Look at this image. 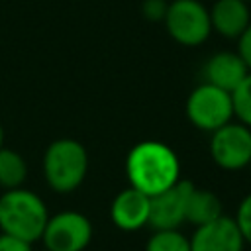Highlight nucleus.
Listing matches in <instances>:
<instances>
[{
    "label": "nucleus",
    "mask_w": 251,
    "mask_h": 251,
    "mask_svg": "<svg viewBox=\"0 0 251 251\" xmlns=\"http://www.w3.org/2000/svg\"><path fill=\"white\" fill-rule=\"evenodd\" d=\"M224 216L220 198L206 188H192L186 202V222L192 226H204L216 218Z\"/></svg>",
    "instance_id": "13"
},
{
    "label": "nucleus",
    "mask_w": 251,
    "mask_h": 251,
    "mask_svg": "<svg viewBox=\"0 0 251 251\" xmlns=\"http://www.w3.org/2000/svg\"><path fill=\"white\" fill-rule=\"evenodd\" d=\"M0 251H33V249L29 241L0 231Z\"/></svg>",
    "instance_id": "19"
},
{
    "label": "nucleus",
    "mask_w": 251,
    "mask_h": 251,
    "mask_svg": "<svg viewBox=\"0 0 251 251\" xmlns=\"http://www.w3.org/2000/svg\"><path fill=\"white\" fill-rule=\"evenodd\" d=\"M163 24L171 39L182 47H198L212 33L210 10L200 0H171Z\"/></svg>",
    "instance_id": "5"
},
{
    "label": "nucleus",
    "mask_w": 251,
    "mask_h": 251,
    "mask_svg": "<svg viewBox=\"0 0 251 251\" xmlns=\"http://www.w3.org/2000/svg\"><path fill=\"white\" fill-rule=\"evenodd\" d=\"M184 112L196 129L212 133L229 124L233 118L231 92H226L208 82H200L190 90Z\"/></svg>",
    "instance_id": "4"
},
{
    "label": "nucleus",
    "mask_w": 251,
    "mask_h": 251,
    "mask_svg": "<svg viewBox=\"0 0 251 251\" xmlns=\"http://www.w3.org/2000/svg\"><path fill=\"white\" fill-rule=\"evenodd\" d=\"M237 53L241 55V59L245 61L247 69L251 71V24L247 25V29L237 39Z\"/></svg>",
    "instance_id": "20"
},
{
    "label": "nucleus",
    "mask_w": 251,
    "mask_h": 251,
    "mask_svg": "<svg viewBox=\"0 0 251 251\" xmlns=\"http://www.w3.org/2000/svg\"><path fill=\"white\" fill-rule=\"evenodd\" d=\"M126 176L129 186L147 196H155L180 178V161L167 143L145 139L129 149L126 157Z\"/></svg>",
    "instance_id": "1"
},
{
    "label": "nucleus",
    "mask_w": 251,
    "mask_h": 251,
    "mask_svg": "<svg viewBox=\"0 0 251 251\" xmlns=\"http://www.w3.org/2000/svg\"><path fill=\"white\" fill-rule=\"evenodd\" d=\"M233 116L247 127H251V71L241 80V84L231 92Z\"/></svg>",
    "instance_id": "16"
},
{
    "label": "nucleus",
    "mask_w": 251,
    "mask_h": 251,
    "mask_svg": "<svg viewBox=\"0 0 251 251\" xmlns=\"http://www.w3.org/2000/svg\"><path fill=\"white\" fill-rule=\"evenodd\" d=\"M2 141H4V129H2V124H0V147H2Z\"/></svg>",
    "instance_id": "21"
},
{
    "label": "nucleus",
    "mask_w": 251,
    "mask_h": 251,
    "mask_svg": "<svg viewBox=\"0 0 251 251\" xmlns=\"http://www.w3.org/2000/svg\"><path fill=\"white\" fill-rule=\"evenodd\" d=\"M245 241L229 216H220L198 226L190 237V251H243Z\"/></svg>",
    "instance_id": "9"
},
{
    "label": "nucleus",
    "mask_w": 251,
    "mask_h": 251,
    "mask_svg": "<svg viewBox=\"0 0 251 251\" xmlns=\"http://www.w3.org/2000/svg\"><path fill=\"white\" fill-rule=\"evenodd\" d=\"M247 169H249V173H251V161H249V165H247Z\"/></svg>",
    "instance_id": "22"
},
{
    "label": "nucleus",
    "mask_w": 251,
    "mask_h": 251,
    "mask_svg": "<svg viewBox=\"0 0 251 251\" xmlns=\"http://www.w3.org/2000/svg\"><path fill=\"white\" fill-rule=\"evenodd\" d=\"M110 220L122 231H137L149 222V196L127 186L118 192L110 204Z\"/></svg>",
    "instance_id": "10"
},
{
    "label": "nucleus",
    "mask_w": 251,
    "mask_h": 251,
    "mask_svg": "<svg viewBox=\"0 0 251 251\" xmlns=\"http://www.w3.org/2000/svg\"><path fill=\"white\" fill-rule=\"evenodd\" d=\"M247 75L249 69L237 51H218L204 65V82L226 92H233Z\"/></svg>",
    "instance_id": "11"
},
{
    "label": "nucleus",
    "mask_w": 251,
    "mask_h": 251,
    "mask_svg": "<svg viewBox=\"0 0 251 251\" xmlns=\"http://www.w3.org/2000/svg\"><path fill=\"white\" fill-rule=\"evenodd\" d=\"M210 157L224 171H241L251 161V127L229 122L212 131Z\"/></svg>",
    "instance_id": "7"
},
{
    "label": "nucleus",
    "mask_w": 251,
    "mask_h": 251,
    "mask_svg": "<svg viewBox=\"0 0 251 251\" xmlns=\"http://www.w3.org/2000/svg\"><path fill=\"white\" fill-rule=\"evenodd\" d=\"M241 2H251V0H241Z\"/></svg>",
    "instance_id": "23"
},
{
    "label": "nucleus",
    "mask_w": 251,
    "mask_h": 251,
    "mask_svg": "<svg viewBox=\"0 0 251 251\" xmlns=\"http://www.w3.org/2000/svg\"><path fill=\"white\" fill-rule=\"evenodd\" d=\"M233 220L237 224V229H239L245 245H251V192L247 196H243V200L239 202Z\"/></svg>",
    "instance_id": "17"
},
{
    "label": "nucleus",
    "mask_w": 251,
    "mask_h": 251,
    "mask_svg": "<svg viewBox=\"0 0 251 251\" xmlns=\"http://www.w3.org/2000/svg\"><path fill=\"white\" fill-rule=\"evenodd\" d=\"M145 251H190V239L180 229H153Z\"/></svg>",
    "instance_id": "15"
},
{
    "label": "nucleus",
    "mask_w": 251,
    "mask_h": 251,
    "mask_svg": "<svg viewBox=\"0 0 251 251\" xmlns=\"http://www.w3.org/2000/svg\"><path fill=\"white\" fill-rule=\"evenodd\" d=\"M212 31L226 39H239V35L251 24V12L247 2L241 0H216L210 8Z\"/></svg>",
    "instance_id": "12"
},
{
    "label": "nucleus",
    "mask_w": 251,
    "mask_h": 251,
    "mask_svg": "<svg viewBox=\"0 0 251 251\" xmlns=\"http://www.w3.org/2000/svg\"><path fill=\"white\" fill-rule=\"evenodd\" d=\"M88 153L86 147L71 137L55 139L43 153V176L51 190L59 194L75 192L86 178Z\"/></svg>",
    "instance_id": "3"
},
{
    "label": "nucleus",
    "mask_w": 251,
    "mask_h": 251,
    "mask_svg": "<svg viewBox=\"0 0 251 251\" xmlns=\"http://www.w3.org/2000/svg\"><path fill=\"white\" fill-rule=\"evenodd\" d=\"M194 184L178 178L167 190L149 196V222L151 229H178L186 222V202Z\"/></svg>",
    "instance_id": "8"
},
{
    "label": "nucleus",
    "mask_w": 251,
    "mask_h": 251,
    "mask_svg": "<svg viewBox=\"0 0 251 251\" xmlns=\"http://www.w3.org/2000/svg\"><path fill=\"white\" fill-rule=\"evenodd\" d=\"M92 222L76 210L49 216L41 241L47 251H84L92 241Z\"/></svg>",
    "instance_id": "6"
},
{
    "label": "nucleus",
    "mask_w": 251,
    "mask_h": 251,
    "mask_svg": "<svg viewBox=\"0 0 251 251\" xmlns=\"http://www.w3.org/2000/svg\"><path fill=\"white\" fill-rule=\"evenodd\" d=\"M49 212L41 196L24 186L0 196V231L35 243L41 239Z\"/></svg>",
    "instance_id": "2"
},
{
    "label": "nucleus",
    "mask_w": 251,
    "mask_h": 251,
    "mask_svg": "<svg viewBox=\"0 0 251 251\" xmlns=\"http://www.w3.org/2000/svg\"><path fill=\"white\" fill-rule=\"evenodd\" d=\"M167 8H169L167 0H143L141 2V16L147 22H163Z\"/></svg>",
    "instance_id": "18"
},
{
    "label": "nucleus",
    "mask_w": 251,
    "mask_h": 251,
    "mask_svg": "<svg viewBox=\"0 0 251 251\" xmlns=\"http://www.w3.org/2000/svg\"><path fill=\"white\" fill-rule=\"evenodd\" d=\"M27 178V163L22 153L10 147H0V186L4 190L24 186Z\"/></svg>",
    "instance_id": "14"
}]
</instances>
